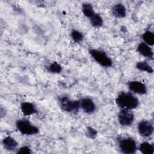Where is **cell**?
I'll use <instances>...</instances> for the list:
<instances>
[{
	"instance_id": "obj_1",
	"label": "cell",
	"mask_w": 154,
	"mask_h": 154,
	"mask_svg": "<svg viewBox=\"0 0 154 154\" xmlns=\"http://www.w3.org/2000/svg\"><path fill=\"white\" fill-rule=\"evenodd\" d=\"M116 103L122 109H133L138 106L139 100L131 93L122 92L117 97Z\"/></svg>"
},
{
	"instance_id": "obj_2",
	"label": "cell",
	"mask_w": 154,
	"mask_h": 154,
	"mask_svg": "<svg viewBox=\"0 0 154 154\" xmlns=\"http://www.w3.org/2000/svg\"><path fill=\"white\" fill-rule=\"evenodd\" d=\"M17 130L23 135H32L38 133L39 129L26 119L18 120L16 123Z\"/></svg>"
},
{
	"instance_id": "obj_3",
	"label": "cell",
	"mask_w": 154,
	"mask_h": 154,
	"mask_svg": "<svg viewBox=\"0 0 154 154\" xmlns=\"http://www.w3.org/2000/svg\"><path fill=\"white\" fill-rule=\"evenodd\" d=\"M59 102L61 109L67 112L76 113L80 108L79 100H71L67 96L60 97Z\"/></svg>"
},
{
	"instance_id": "obj_4",
	"label": "cell",
	"mask_w": 154,
	"mask_h": 154,
	"mask_svg": "<svg viewBox=\"0 0 154 154\" xmlns=\"http://www.w3.org/2000/svg\"><path fill=\"white\" fill-rule=\"evenodd\" d=\"M90 54L94 60L100 66L105 67H111L112 66V60L104 51L98 49H91L90 51Z\"/></svg>"
},
{
	"instance_id": "obj_5",
	"label": "cell",
	"mask_w": 154,
	"mask_h": 154,
	"mask_svg": "<svg viewBox=\"0 0 154 154\" xmlns=\"http://www.w3.org/2000/svg\"><path fill=\"white\" fill-rule=\"evenodd\" d=\"M119 146L121 152L125 154L135 153L137 149L135 140L131 137L124 138L120 140Z\"/></svg>"
},
{
	"instance_id": "obj_6",
	"label": "cell",
	"mask_w": 154,
	"mask_h": 154,
	"mask_svg": "<svg viewBox=\"0 0 154 154\" xmlns=\"http://www.w3.org/2000/svg\"><path fill=\"white\" fill-rule=\"evenodd\" d=\"M134 119V114L131 109H122L118 114V121L124 126H130Z\"/></svg>"
},
{
	"instance_id": "obj_7",
	"label": "cell",
	"mask_w": 154,
	"mask_h": 154,
	"mask_svg": "<svg viewBox=\"0 0 154 154\" xmlns=\"http://www.w3.org/2000/svg\"><path fill=\"white\" fill-rule=\"evenodd\" d=\"M138 131L141 136L148 137L153 133V125L147 120H142L138 125Z\"/></svg>"
},
{
	"instance_id": "obj_8",
	"label": "cell",
	"mask_w": 154,
	"mask_h": 154,
	"mask_svg": "<svg viewBox=\"0 0 154 154\" xmlns=\"http://www.w3.org/2000/svg\"><path fill=\"white\" fill-rule=\"evenodd\" d=\"M130 90L138 94H144L147 93V88L144 84L140 81H134L128 83Z\"/></svg>"
},
{
	"instance_id": "obj_9",
	"label": "cell",
	"mask_w": 154,
	"mask_h": 154,
	"mask_svg": "<svg viewBox=\"0 0 154 154\" xmlns=\"http://www.w3.org/2000/svg\"><path fill=\"white\" fill-rule=\"evenodd\" d=\"M80 108L87 114H92L96 109V105L92 99L90 98H83L79 100Z\"/></svg>"
},
{
	"instance_id": "obj_10",
	"label": "cell",
	"mask_w": 154,
	"mask_h": 154,
	"mask_svg": "<svg viewBox=\"0 0 154 154\" xmlns=\"http://www.w3.org/2000/svg\"><path fill=\"white\" fill-rule=\"evenodd\" d=\"M20 108L23 114L25 116L32 115L37 112L34 104L28 102H23L21 104Z\"/></svg>"
},
{
	"instance_id": "obj_11",
	"label": "cell",
	"mask_w": 154,
	"mask_h": 154,
	"mask_svg": "<svg viewBox=\"0 0 154 154\" xmlns=\"http://www.w3.org/2000/svg\"><path fill=\"white\" fill-rule=\"evenodd\" d=\"M138 52L145 57H147L149 58H153V51L152 49L149 47V45H146L145 43L142 42L140 43L137 47Z\"/></svg>"
},
{
	"instance_id": "obj_12",
	"label": "cell",
	"mask_w": 154,
	"mask_h": 154,
	"mask_svg": "<svg viewBox=\"0 0 154 154\" xmlns=\"http://www.w3.org/2000/svg\"><path fill=\"white\" fill-rule=\"evenodd\" d=\"M112 13L117 18H123L126 14V8L122 4H116L112 8Z\"/></svg>"
},
{
	"instance_id": "obj_13",
	"label": "cell",
	"mask_w": 154,
	"mask_h": 154,
	"mask_svg": "<svg viewBox=\"0 0 154 154\" xmlns=\"http://www.w3.org/2000/svg\"><path fill=\"white\" fill-rule=\"evenodd\" d=\"M2 144L4 147L9 151H13L18 146L17 142L11 137H7L2 140Z\"/></svg>"
},
{
	"instance_id": "obj_14",
	"label": "cell",
	"mask_w": 154,
	"mask_h": 154,
	"mask_svg": "<svg viewBox=\"0 0 154 154\" xmlns=\"http://www.w3.org/2000/svg\"><path fill=\"white\" fill-rule=\"evenodd\" d=\"M139 149L143 154H153L154 153L153 144L147 142H143L141 143Z\"/></svg>"
},
{
	"instance_id": "obj_15",
	"label": "cell",
	"mask_w": 154,
	"mask_h": 154,
	"mask_svg": "<svg viewBox=\"0 0 154 154\" xmlns=\"http://www.w3.org/2000/svg\"><path fill=\"white\" fill-rule=\"evenodd\" d=\"M142 39L149 46H153L154 44V34L150 31H146L143 34Z\"/></svg>"
},
{
	"instance_id": "obj_16",
	"label": "cell",
	"mask_w": 154,
	"mask_h": 154,
	"mask_svg": "<svg viewBox=\"0 0 154 154\" xmlns=\"http://www.w3.org/2000/svg\"><path fill=\"white\" fill-rule=\"evenodd\" d=\"M82 10L84 14L88 18H90L95 13L93 10V6L89 3L83 4L82 6Z\"/></svg>"
},
{
	"instance_id": "obj_17",
	"label": "cell",
	"mask_w": 154,
	"mask_h": 154,
	"mask_svg": "<svg viewBox=\"0 0 154 154\" xmlns=\"http://www.w3.org/2000/svg\"><path fill=\"white\" fill-rule=\"evenodd\" d=\"M136 67L140 70L152 73L153 72V68L146 61H140L136 64Z\"/></svg>"
},
{
	"instance_id": "obj_18",
	"label": "cell",
	"mask_w": 154,
	"mask_h": 154,
	"mask_svg": "<svg viewBox=\"0 0 154 154\" xmlns=\"http://www.w3.org/2000/svg\"><path fill=\"white\" fill-rule=\"evenodd\" d=\"M90 19L91 24L94 27H100L103 24V19L101 16L96 13H94Z\"/></svg>"
},
{
	"instance_id": "obj_19",
	"label": "cell",
	"mask_w": 154,
	"mask_h": 154,
	"mask_svg": "<svg viewBox=\"0 0 154 154\" xmlns=\"http://www.w3.org/2000/svg\"><path fill=\"white\" fill-rule=\"evenodd\" d=\"M61 66L57 62L52 63L49 67V71L54 73H59L61 72Z\"/></svg>"
},
{
	"instance_id": "obj_20",
	"label": "cell",
	"mask_w": 154,
	"mask_h": 154,
	"mask_svg": "<svg viewBox=\"0 0 154 154\" xmlns=\"http://www.w3.org/2000/svg\"><path fill=\"white\" fill-rule=\"evenodd\" d=\"M71 37L72 39L76 43L80 42L83 38L82 34L77 30H73L72 32Z\"/></svg>"
},
{
	"instance_id": "obj_21",
	"label": "cell",
	"mask_w": 154,
	"mask_h": 154,
	"mask_svg": "<svg viewBox=\"0 0 154 154\" xmlns=\"http://www.w3.org/2000/svg\"><path fill=\"white\" fill-rule=\"evenodd\" d=\"M87 135L90 138H94L97 135V131L91 127H88L87 130Z\"/></svg>"
},
{
	"instance_id": "obj_22",
	"label": "cell",
	"mask_w": 154,
	"mask_h": 154,
	"mask_svg": "<svg viewBox=\"0 0 154 154\" xmlns=\"http://www.w3.org/2000/svg\"><path fill=\"white\" fill-rule=\"evenodd\" d=\"M17 153H22V154H29L31 153V150L28 147L23 146V147H22L20 149H19Z\"/></svg>"
}]
</instances>
